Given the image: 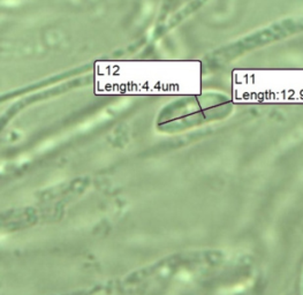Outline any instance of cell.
I'll use <instances>...</instances> for the list:
<instances>
[{
  "instance_id": "1",
  "label": "cell",
  "mask_w": 303,
  "mask_h": 295,
  "mask_svg": "<svg viewBox=\"0 0 303 295\" xmlns=\"http://www.w3.org/2000/svg\"><path fill=\"white\" fill-rule=\"evenodd\" d=\"M97 93H183L201 91L198 61H98Z\"/></svg>"
}]
</instances>
